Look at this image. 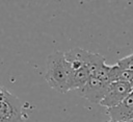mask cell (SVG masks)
Here are the masks:
<instances>
[{"instance_id": "6", "label": "cell", "mask_w": 133, "mask_h": 122, "mask_svg": "<svg viewBox=\"0 0 133 122\" xmlns=\"http://www.w3.org/2000/svg\"><path fill=\"white\" fill-rule=\"evenodd\" d=\"M116 64L122 69L133 72V53L130 54V55H127V56H125V57H123L121 59H118Z\"/></svg>"}, {"instance_id": "5", "label": "cell", "mask_w": 133, "mask_h": 122, "mask_svg": "<svg viewBox=\"0 0 133 122\" xmlns=\"http://www.w3.org/2000/svg\"><path fill=\"white\" fill-rule=\"evenodd\" d=\"M107 115L109 120L113 121H126L133 120V92L118 105L108 108Z\"/></svg>"}, {"instance_id": "3", "label": "cell", "mask_w": 133, "mask_h": 122, "mask_svg": "<svg viewBox=\"0 0 133 122\" xmlns=\"http://www.w3.org/2000/svg\"><path fill=\"white\" fill-rule=\"evenodd\" d=\"M110 82L105 81L101 78H98L96 76H90L89 80L86 82L84 87L77 90V93L79 96L87 99L91 103H101L102 100L105 98Z\"/></svg>"}, {"instance_id": "1", "label": "cell", "mask_w": 133, "mask_h": 122, "mask_svg": "<svg viewBox=\"0 0 133 122\" xmlns=\"http://www.w3.org/2000/svg\"><path fill=\"white\" fill-rule=\"evenodd\" d=\"M71 76L72 68L65 59L64 52L54 51L48 55L45 79L52 89L62 94L71 91Z\"/></svg>"}, {"instance_id": "2", "label": "cell", "mask_w": 133, "mask_h": 122, "mask_svg": "<svg viewBox=\"0 0 133 122\" xmlns=\"http://www.w3.org/2000/svg\"><path fill=\"white\" fill-rule=\"evenodd\" d=\"M0 122H26L22 101L1 86Z\"/></svg>"}, {"instance_id": "4", "label": "cell", "mask_w": 133, "mask_h": 122, "mask_svg": "<svg viewBox=\"0 0 133 122\" xmlns=\"http://www.w3.org/2000/svg\"><path fill=\"white\" fill-rule=\"evenodd\" d=\"M133 92V84L123 81L112 82L109 87V90L105 98L100 103L102 106H105L107 109L114 107L122 103L131 93Z\"/></svg>"}]
</instances>
